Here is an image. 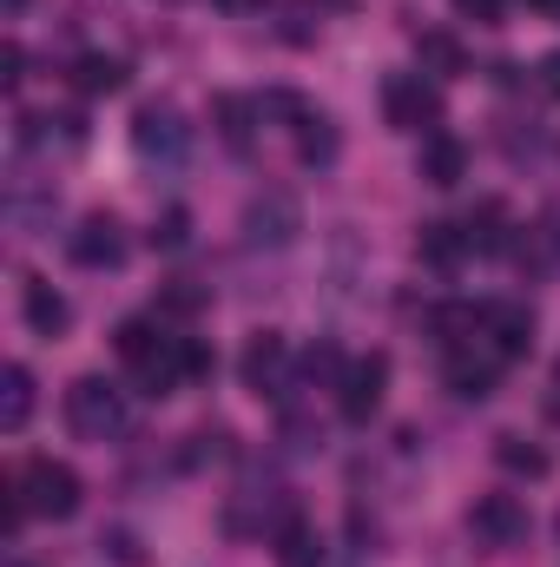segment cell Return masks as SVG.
Segmentation results:
<instances>
[{
  "label": "cell",
  "instance_id": "1",
  "mask_svg": "<svg viewBox=\"0 0 560 567\" xmlns=\"http://www.w3.org/2000/svg\"><path fill=\"white\" fill-rule=\"evenodd\" d=\"M113 343H120V363L133 370V383L145 396H172V390L191 383V337H172L152 317H126Z\"/></svg>",
  "mask_w": 560,
  "mask_h": 567
},
{
  "label": "cell",
  "instance_id": "2",
  "mask_svg": "<svg viewBox=\"0 0 560 567\" xmlns=\"http://www.w3.org/2000/svg\"><path fill=\"white\" fill-rule=\"evenodd\" d=\"M7 488L20 495V508H27V515H46V522H66V515L80 508V495H86V488H80V475H73L66 462H53V455H27V462H20V475H13Z\"/></svg>",
  "mask_w": 560,
  "mask_h": 567
},
{
  "label": "cell",
  "instance_id": "3",
  "mask_svg": "<svg viewBox=\"0 0 560 567\" xmlns=\"http://www.w3.org/2000/svg\"><path fill=\"white\" fill-rule=\"evenodd\" d=\"M66 429H73L80 442H113V435H126V390L106 383V377H80V383L66 390Z\"/></svg>",
  "mask_w": 560,
  "mask_h": 567
},
{
  "label": "cell",
  "instance_id": "4",
  "mask_svg": "<svg viewBox=\"0 0 560 567\" xmlns=\"http://www.w3.org/2000/svg\"><path fill=\"white\" fill-rule=\"evenodd\" d=\"M383 120L396 126V133H435L442 126V93H435V80H422V73H390L383 80Z\"/></svg>",
  "mask_w": 560,
  "mask_h": 567
},
{
  "label": "cell",
  "instance_id": "5",
  "mask_svg": "<svg viewBox=\"0 0 560 567\" xmlns=\"http://www.w3.org/2000/svg\"><path fill=\"white\" fill-rule=\"evenodd\" d=\"M495 377H501V357L481 343V330H475V337H462V343H442V383H448L462 403L495 396Z\"/></svg>",
  "mask_w": 560,
  "mask_h": 567
},
{
  "label": "cell",
  "instance_id": "6",
  "mask_svg": "<svg viewBox=\"0 0 560 567\" xmlns=\"http://www.w3.org/2000/svg\"><path fill=\"white\" fill-rule=\"evenodd\" d=\"M528 508H521V495H481L475 508H468V535H475V548H488V555H508V548H521L528 542Z\"/></svg>",
  "mask_w": 560,
  "mask_h": 567
},
{
  "label": "cell",
  "instance_id": "7",
  "mask_svg": "<svg viewBox=\"0 0 560 567\" xmlns=\"http://www.w3.org/2000/svg\"><path fill=\"white\" fill-rule=\"evenodd\" d=\"M383 390H390V357L370 350V357H350L343 383H336V403H343V423H370L383 410Z\"/></svg>",
  "mask_w": 560,
  "mask_h": 567
},
{
  "label": "cell",
  "instance_id": "8",
  "mask_svg": "<svg viewBox=\"0 0 560 567\" xmlns=\"http://www.w3.org/2000/svg\"><path fill=\"white\" fill-rule=\"evenodd\" d=\"M133 145H139L145 165H185V145H191V133H185V120H178V106H139V120H133Z\"/></svg>",
  "mask_w": 560,
  "mask_h": 567
},
{
  "label": "cell",
  "instance_id": "9",
  "mask_svg": "<svg viewBox=\"0 0 560 567\" xmlns=\"http://www.w3.org/2000/svg\"><path fill=\"white\" fill-rule=\"evenodd\" d=\"M238 377L251 396H283V377H290V343L278 330H251L245 357H238Z\"/></svg>",
  "mask_w": 560,
  "mask_h": 567
},
{
  "label": "cell",
  "instance_id": "10",
  "mask_svg": "<svg viewBox=\"0 0 560 567\" xmlns=\"http://www.w3.org/2000/svg\"><path fill=\"white\" fill-rule=\"evenodd\" d=\"M297 231H303V212H297V198H290V192H265V198H251V205H245V238H251V245L283 251Z\"/></svg>",
  "mask_w": 560,
  "mask_h": 567
},
{
  "label": "cell",
  "instance_id": "11",
  "mask_svg": "<svg viewBox=\"0 0 560 567\" xmlns=\"http://www.w3.org/2000/svg\"><path fill=\"white\" fill-rule=\"evenodd\" d=\"M73 265L80 271H120L126 265V231H120V218H106V212H93L80 231H73Z\"/></svg>",
  "mask_w": 560,
  "mask_h": 567
},
{
  "label": "cell",
  "instance_id": "12",
  "mask_svg": "<svg viewBox=\"0 0 560 567\" xmlns=\"http://www.w3.org/2000/svg\"><path fill=\"white\" fill-rule=\"evenodd\" d=\"M481 343H488L501 363L528 357V350H535V317H528V303H481Z\"/></svg>",
  "mask_w": 560,
  "mask_h": 567
},
{
  "label": "cell",
  "instance_id": "13",
  "mask_svg": "<svg viewBox=\"0 0 560 567\" xmlns=\"http://www.w3.org/2000/svg\"><path fill=\"white\" fill-rule=\"evenodd\" d=\"M515 258H521V271H528V278H548V271H560V212H541L535 225H521Z\"/></svg>",
  "mask_w": 560,
  "mask_h": 567
},
{
  "label": "cell",
  "instance_id": "14",
  "mask_svg": "<svg viewBox=\"0 0 560 567\" xmlns=\"http://www.w3.org/2000/svg\"><path fill=\"white\" fill-rule=\"evenodd\" d=\"M20 317H27V330H33V337H60V330L73 323L66 297H60L46 278H20Z\"/></svg>",
  "mask_w": 560,
  "mask_h": 567
},
{
  "label": "cell",
  "instance_id": "15",
  "mask_svg": "<svg viewBox=\"0 0 560 567\" xmlns=\"http://www.w3.org/2000/svg\"><path fill=\"white\" fill-rule=\"evenodd\" d=\"M416 172L428 178V185H442V192L462 185V178H468V145L455 140V133H428V140H422Z\"/></svg>",
  "mask_w": 560,
  "mask_h": 567
},
{
  "label": "cell",
  "instance_id": "16",
  "mask_svg": "<svg viewBox=\"0 0 560 567\" xmlns=\"http://www.w3.org/2000/svg\"><path fill=\"white\" fill-rule=\"evenodd\" d=\"M126 80H133V66H126L120 53H80V60H73V86H80L86 100L126 93Z\"/></svg>",
  "mask_w": 560,
  "mask_h": 567
},
{
  "label": "cell",
  "instance_id": "17",
  "mask_svg": "<svg viewBox=\"0 0 560 567\" xmlns=\"http://www.w3.org/2000/svg\"><path fill=\"white\" fill-rule=\"evenodd\" d=\"M416 60H422V73H435V80L468 73V47H462L448 27H422V33H416Z\"/></svg>",
  "mask_w": 560,
  "mask_h": 567
},
{
  "label": "cell",
  "instance_id": "18",
  "mask_svg": "<svg viewBox=\"0 0 560 567\" xmlns=\"http://www.w3.org/2000/svg\"><path fill=\"white\" fill-rule=\"evenodd\" d=\"M211 120H218V133H225L231 152H245V145H251V126L265 120V106L245 100V93H218V100H211Z\"/></svg>",
  "mask_w": 560,
  "mask_h": 567
},
{
  "label": "cell",
  "instance_id": "19",
  "mask_svg": "<svg viewBox=\"0 0 560 567\" xmlns=\"http://www.w3.org/2000/svg\"><path fill=\"white\" fill-rule=\"evenodd\" d=\"M27 416H33V370H27V363H7V370H0V429L20 435Z\"/></svg>",
  "mask_w": 560,
  "mask_h": 567
},
{
  "label": "cell",
  "instance_id": "20",
  "mask_svg": "<svg viewBox=\"0 0 560 567\" xmlns=\"http://www.w3.org/2000/svg\"><path fill=\"white\" fill-rule=\"evenodd\" d=\"M416 258H422V265H435V271H455V265L468 258V238H462V225H422Z\"/></svg>",
  "mask_w": 560,
  "mask_h": 567
},
{
  "label": "cell",
  "instance_id": "21",
  "mask_svg": "<svg viewBox=\"0 0 560 567\" xmlns=\"http://www.w3.org/2000/svg\"><path fill=\"white\" fill-rule=\"evenodd\" d=\"M462 238H468V251H501V245H508V212H501V198H481V205L468 212Z\"/></svg>",
  "mask_w": 560,
  "mask_h": 567
},
{
  "label": "cell",
  "instance_id": "22",
  "mask_svg": "<svg viewBox=\"0 0 560 567\" xmlns=\"http://www.w3.org/2000/svg\"><path fill=\"white\" fill-rule=\"evenodd\" d=\"M278 561H283V567H323V542H317V528H310L303 515H290V522H283Z\"/></svg>",
  "mask_w": 560,
  "mask_h": 567
},
{
  "label": "cell",
  "instance_id": "23",
  "mask_svg": "<svg viewBox=\"0 0 560 567\" xmlns=\"http://www.w3.org/2000/svg\"><path fill=\"white\" fill-rule=\"evenodd\" d=\"M495 462H501L508 475H528V482L554 468V462H548V449H535L528 435H495Z\"/></svg>",
  "mask_w": 560,
  "mask_h": 567
},
{
  "label": "cell",
  "instance_id": "24",
  "mask_svg": "<svg viewBox=\"0 0 560 567\" xmlns=\"http://www.w3.org/2000/svg\"><path fill=\"white\" fill-rule=\"evenodd\" d=\"M297 152H303L310 165H330V158H336V133H330L323 113H303V120H297Z\"/></svg>",
  "mask_w": 560,
  "mask_h": 567
},
{
  "label": "cell",
  "instance_id": "25",
  "mask_svg": "<svg viewBox=\"0 0 560 567\" xmlns=\"http://www.w3.org/2000/svg\"><path fill=\"white\" fill-rule=\"evenodd\" d=\"M185 245H191V212H185V205L158 212V225H152V251H185Z\"/></svg>",
  "mask_w": 560,
  "mask_h": 567
},
{
  "label": "cell",
  "instance_id": "26",
  "mask_svg": "<svg viewBox=\"0 0 560 567\" xmlns=\"http://www.w3.org/2000/svg\"><path fill=\"white\" fill-rule=\"evenodd\" d=\"M343 370H350V363L336 357V343H317V350L303 357V377H310V383H343Z\"/></svg>",
  "mask_w": 560,
  "mask_h": 567
},
{
  "label": "cell",
  "instance_id": "27",
  "mask_svg": "<svg viewBox=\"0 0 560 567\" xmlns=\"http://www.w3.org/2000/svg\"><path fill=\"white\" fill-rule=\"evenodd\" d=\"M455 13H468V20H501L508 0H455Z\"/></svg>",
  "mask_w": 560,
  "mask_h": 567
},
{
  "label": "cell",
  "instance_id": "28",
  "mask_svg": "<svg viewBox=\"0 0 560 567\" xmlns=\"http://www.w3.org/2000/svg\"><path fill=\"white\" fill-rule=\"evenodd\" d=\"M541 93H548V100H560V53H548V60H541Z\"/></svg>",
  "mask_w": 560,
  "mask_h": 567
},
{
  "label": "cell",
  "instance_id": "29",
  "mask_svg": "<svg viewBox=\"0 0 560 567\" xmlns=\"http://www.w3.org/2000/svg\"><path fill=\"white\" fill-rule=\"evenodd\" d=\"M165 303H172V310H198V303H205V297H198V290H185V284H178V290H165Z\"/></svg>",
  "mask_w": 560,
  "mask_h": 567
},
{
  "label": "cell",
  "instance_id": "30",
  "mask_svg": "<svg viewBox=\"0 0 560 567\" xmlns=\"http://www.w3.org/2000/svg\"><path fill=\"white\" fill-rule=\"evenodd\" d=\"M211 7H225V13H265L271 0H211Z\"/></svg>",
  "mask_w": 560,
  "mask_h": 567
},
{
  "label": "cell",
  "instance_id": "31",
  "mask_svg": "<svg viewBox=\"0 0 560 567\" xmlns=\"http://www.w3.org/2000/svg\"><path fill=\"white\" fill-rule=\"evenodd\" d=\"M535 7H541V13H548V20H560V0H535Z\"/></svg>",
  "mask_w": 560,
  "mask_h": 567
},
{
  "label": "cell",
  "instance_id": "32",
  "mask_svg": "<svg viewBox=\"0 0 560 567\" xmlns=\"http://www.w3.org/2000/svg\"><path fill=\"white\" fill-rule=\"evenodd\" d=\"M548 410H554V416H560V363H554V403H548Z\"/></svg>",
  "mask_w": 560,
  "mask_h": 567
},
{
  "label": "cell",
  "instance_id": "33",
  "mask_svg": "<svg viewBox=\"0 0 560 567\" xmlns=\"http://www.w3.org/2000/svg\"><path fill=\"white\" fill-rule=\"evenodd\" d=\"M330 7H350V0H330Z\"/></svg>",
  "mask_w": 560,
  "mask_h": 567
},
{
  "label": "cell",
  "instance_id": "34",
  "mask_svg": "<svg viewBox=\"0 0 560 567\" xmlns=\"http://www.w3.org/2000/svg\"><path fill=\"white\" fill-rule=\"evenodd\" d=\"M20 567H33V561H20Z\"/></svg>",
  "mask_w": 560,
  "mask_h": 567
},
{
  "label": "cell",
  "instance_id": "35",
  "mask_svg": "<svg viewBox=\"0 0 560 567\" xmlns=\"http://www.w3.org/2000/svg\"><path fill=\"white\" fill-rule=\"evenodd\" d=\"M554 535H560V522H554Z\"/></svg>",
  "mask_w": 560,
  "mask_h": 567
}]
</instances>
